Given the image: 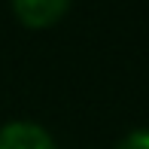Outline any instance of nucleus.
Listing matches in <instances>:
<instances>
[{
	"mask_svg": "<svg viewBox=\"0 0 149 149\" xmlns=\"http://www.w3.org/2000/svg\"><path fill=\"white\" fill-rule=\"evenodd\" d=\"M9 3L24 28H52L67 15L73 0H9Z\"/></svg>",
	"mask_w": 149,
	"mask_h": 149,
	"instance_id": "obj_1",
	"label": "nucleus"
},
{
	"mask_svg": "<svg viewBox=\"0 0 149 149\" xmlns=\"http://www.w3.org/2000/svg\"><path fill=\"white\" fill-rule=\"evenodd\" d=\"M0 149H58V146L46 128L18 119L0 128Z\"/></svg>",
	"mask_w": 149,
	"mask_h": 149,
	"instance_id": "obj_2",
	"label": "nucleus"
},
{
	"mask_svg": "<svg viewBox=\"0 0 149 149\" xmlns=\"http://www.w3.org/2000/svg\"><path fill=\"white\" fill-rule=\"evenodd\" d=\"M116 149H149V128H137V131H131L128 137L119 140Z\"/></svg>",
	"mask_w": 149,
	"mask_h": 149,
	"instance_id": "obj_3",
	"label": "nucleus"
}]
</instances>
